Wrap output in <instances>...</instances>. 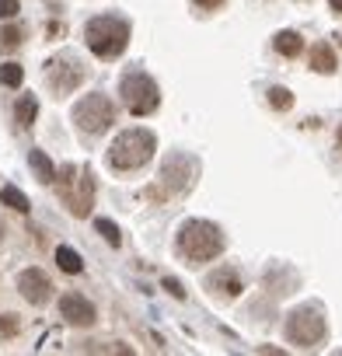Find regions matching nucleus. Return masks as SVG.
I'll return each instance as SVG.
<instances>
[{"label":"nucleus","instance_id":"f257e3e1","mask_svg":"<svg viewBox=\"0 0 342 356\" xmlns=\"http://www.w3.org/2000/svg\"><path fill=\"white\" fill-rule=\"evenodd\" d=\"M224 252V231L210 220H186L179 231V255L193 266L210 262Z\"/></svg>","mask_w":342,"mask_h":356},{"label":"nucleus","instance_id":"f03ea898","mask_svg":"<svg viewBox=\"0 0 342 356\" xmlns=\"http://www.w3.org/2000/svg\"><path fill=\"white\" fill-rule=\"evenodd\" d=\"M84 39H88V49L101 60H115L126 53L129 46V25L122 18H112V15H101V18H91L84 25Z\"/></svg>","mask_w":342,"mask_h":356},{"label":"nucleus","instance_id":"7ed1b4c3","mask_svg":"<svg viewBox=\"0 0 342 356\" xmlns=\"http://www.w3.org/2000/svg\"><path fill=\"white\" fill-rule=\"evenodd\" d=\"M154 147H157L154 133H147V129H126L108 147V168H115V171H136V168H143L154 157Z\"/></svg>","mask_w":342,"mask_h":356},{"label":"nucleus","instance_id":"20e7f679","mask_svg":"<svg viewBox=\"0 0 342 356\" xmlns=\"http://www.w3.org/2000/svg\"><path fill=\"white\" fill-rule=\"evenodd\" d=\"M56 182H60V196L70 207L74 217H88L95 207V182H91V171H81L74 164L56 171Z\"/></svg>","mask_w":342,"mask_h":356},{"label":"nucleus","instance_id":"39448f33","mask_svg":"<svg viewBox=\"0 0 342 356\" xmlns=\"http://www.w3.org/2000/svg\"><path fill=\"white\" fill-rule=\"evenodd\" d=\"M115 119V105L108 95H84L77 105H74V126L81 136H101Z\"/></svg>","mask_w":342,"mask_h":356},{"label":"nucleus","instance_id":"423d86ee","mask_svg":"<svg viewBox=\"0 0 342 356\" xmlns=\"http://www.w3.org/2000/svg\"><path fill=\"white\" fill-rule=\"evenodd\" d=\"M325 332H328V325H325V314L318 311V307H297L290 318H286V339L293 342V346H300V349H314V346H321L325 342Z\"/></svg>","mask_w":342,"mask_h":356},{"label":"nucleus","instance_id":"0eeeda50","mask_svg":"<svg viewBox=\"0 0 342 356\" xmlns=\"http://www.w3.org/2000/svg\"><path fill=\"white\" fill-rule=\"evenodd\" d=\"M119 98L126 102V108L133 112V115H150L157 105H161V91H157V84L147 77V74H126L122 77V84H119Z\"/></svg>","mask_w":342,"mask_h":356},{"label":"nucleus","instance_id":"6e6552de","mask_svg":"<svg viewBox=\"0 0 342 356\" xmlns=\"http://www.w3.org/2000/svg\"><path fill=\"white\" fill-rule=\"evenodd\" d=\"M46 81H49V88H53L56 95H70V91L81 88L84 67H81L74 56H56V60L46 63Z\"/></svg>","mask_w":342,"mask_h":356},{"label":"nucleus","instance_id":"1a4fd4ad","mask_svg":"<svg viewBox=\"0 0 342 356\" xmlns=\"http://www.w3.org/2000/svg\"><path fill=\"white\" fill-rule=\"evenodd\" d=\"M18 290H22V297H25L28 304H35V307H42V304L53 297V283H49V276H46L42 269H25V273H18Z\"/></svg>","mask_w":342,"mask_h":356},{"label":"nucleus","instance_id":"9d476101","mask_svg":"<svg viewBox=\"0 0 342 356\" xmlns=\"http://www.w3.org/2000/svg\"><path fill=\"white\" fill-rule=\"evenodd\" d=\"M60 318L74 328H84V325H95V304L81 293H63L60 297Z\"/></svg>","mask_w":342,"mask_h":356},{"label":"nucleus","instance_id":"9b49d317","mask_svg":"<svg viewBox=\"0 0 342 356\" xmlns=\"http://www.w3.org/2000/svg\"><path fill=\"white\" fill-rule=\"evenodd\" d=\"M193 175H196V164L189 157H171L164 168H161V186L171 189V196L182 193L189 182H193Z\"/></svg>","mask_w":342,"mask_h":356},{"label":"nucleus","instance_id":"f8f14e48","mask_svg":"<svg viewBox=\"0 0 342 356\" xmlns=\"http://www.w3.org/2000/svg\"><path fill=\"white\" fill-rule=\"evenodd\" d=\"M206 290H210L213 297H220V300H234V297H241L245 283H241L238 269H227V266H220V269H213V273L206 276Z\"/></svg>","mask_w":342,"mask_h":356},{"label":"nucleus","instance_id":"ddd939ff","mask_svg":"<svg viewBox=\"0 0 342 356\" xmlns=\"http://www.w3.org/2000/svg\"><path fill=\"white\" fill-rule=\"evenodd\" d=\"M335 49L328 46V42H318V46H311V70L314 74H335Z\"/></svg>","mask_w":342,"mask_h":356},{"label":"nucleus","instance_id":"4468645a","mask_svg":"<svg viewBox=\"0 0 342 356\" xmlns=\"http://www.w3.org/2000/svg\"><path fill=\"white\" fill-rule=\"evenodd\" d=\"M28 164H32V171L39 175L42 186H53V182H56V164H53L42 150H28Z\"/></svg>","mask_w":342,"mask_h":356},{"label":"nucleus","instance_id":"2eb2a0df","mask_svg":"<svg viewBox=\"0 0 342 356\" xmlns=\"http://www.w3.org/2000/svg\"><path fill=\"white\" fill-rule=\"evenodd\" d=\"M35 115H39V102H35L32 95H22L18 105H15V122H18V129H28V126L35 122Z\"/></svg>","mask_w":342,"mask_h":356},{"label":"nucleus","instance_id":"dca6fc26","mask_svg":"<svg viewBox=\"0 0 342 356\" xmlns=\"http://www.w3.org/2000/svg\"><path fill=\"white\" fill-rule=\"evenodd\" d=\"M272 46H276L279 56H300V53H304V39H300L297 32H279V35L272 39Z\"/></svg>","mask_w":342,"mask_h":356},{"label":"nucleus","instance_id":"f3484780","mask_svg":"<svg viewBox=\"0 0 342 356\" xmlns=\"http://www.w3.org/2000/svg\"><path fill=\"white\" fill-rule=\"evenodd\" d=\"M0 203H4V207H11L15 213H28V210H32L28 196H25L22 189H15V186H4V189H0Z\"/></svg>","mask_w":342,"mask_h":356},{"label":"nucleus","instance_id":"a211bd4d","mask_svg":"<svg viewBox=\"0 0 342 356\" xmlns=\"http://www.w3.org/2000/svg\"><path fill=\"white\" fill-rule=\"evenodd\" d=\"M56 266H60L63 273H70V276L84 273V259H81L74 248H56Z\"/></svg>","mask_w":342,"mask_h":356},{"label":"nucleus","instance_id":"6ab92c4d","mask_svg":"<svg viewBox=\"0 0 342 356\" xmlns=\"http://www.w3.org/2000/svg\"><path fill=\"white\" fill-rule=\"evenodd\" d=\"M22 81H25V70L18 63H4V67H0V84H4V88H22Z\"/></svg>","mask_w":342,"mask_h":356},{"label":"nucleus","instance_id":"aec40b11","mask_svg":"<svg viewBox=\"0 0 342 356\" xmlns=\"http://www.w3.org/2000/svg\"><path fill=\"white\" fill-rule=\"evenodd\" d=\"M269 105H272L276 112H286V108L293 105V95H290L286 88H269Z\"/></svg>","mask_w":342,"mask_h":356},{"label":"nucleus","instance_id":"412c9836","mask_svg":"<svg viewBox=\"0 0 342 356\" xmlns=\"http://www.w3.org/2000/svg\"><path fill=\"white\" fill-rule=\"evenodd\" d=\"M22 39H25V32L22 29H0V49H18L22 46Z\"/></svg>","mask_w":342,"mask_h":356},{"label":"nucleus","instance_id":"4be33fe9","mask_svg":"<svg viewBox=\"0 0 342 356\" xmlns=\"http://www.w3.org/2000/svg\"><path fill=\"white\" fill-rule=\"evenodd\" d=\"M95 227H98V234H101V238H105L108 245H115V248H119V241H122V234H119V227H115L112 220H98Z\"/></svg>","mask_w":342,"mask_h":356},{"label":"nucleus","instance_id":"5701e85b","mask_svg":"<svg viewBox=\"0 0 342 356\" xmlns=\"http://www.w3.org/2000/svg\"><path fill=\"white\" fill-rule=\"evenodd\" d=\"M18 332H22V325H18V314H0V335L15 339Z\"/></svg>","mask_w":342,"mask_h":356},{"label":"nucleus","instance_id":"b1692460","mask_svg":"<svg viewBox=\"0 0 342 356\" xmlns=\"http://www.w3.org/2000/svg\"><path fill=\"white\" fill-rule=\"evenodd\" d=\"M161 286H164V290H168L171 297H175V300H186V286H182L179 280H171V276H168V280H164Z\"/></svg>","mask_w":342,"mask_h":356},{"label":"nucleus","instance_id":"393cba45","mask_svg":"<svg viewBox=\"0 0 342 356\" xmlns=\"http://www.w3.org/2000/svg\"><path fill=\"white\" fill-rule=\"evenodd\" d=\"M18 11H22L18 0H0V18H15Z\"/></svg>","mask_w":342,"mask_h":356},{"label":"nucleus","instance_id":"a878e982","mask_svg":"<svg viewBox=\"0 0 342 356\" xmlns=\"http://www.w3.org/2000/svg\"><path fill=\"white\" fill-rule=\"evenodd\" d=\"M193 4H196L200 11H220V8H224V0H193Z\"/></svg>","mask_w":342,"mask_h":356},{"label":"nucleus","instance_id":"bb28decb","mask_svg":"<svg viewBox=\"0 0 342 356\" xmlns=\"http://www.w3.org/2000/svg\"><path fill=\"white\" fill-rule=\"evenodd\" d=\"M328 4H332V11H335V15H342V0H328Z\"/></svg>","mask_w":342,"mask_h":356},{"label":"nucleus","instance_id":"cd10ccee","mask_svg":"<svg viewBox=\"0 0 342 356\" xmlns=\"http://www.w3.org/2000/svg\"><path fill=\"white\" fill-rule=\"evenodd\" d=\"M4 234H8V231H4V220H0V245H4Z\"/></svg>","mask_w":342,"mask_h":356},{"label":"nucleus","instance_id":"c85d7f7f","mask_svg":"<svg viewBox=\"0 0 342 356\" xmlns=\"http://www.w3.org/2000/svg\"><path fill=\"white\" fill-rule=\"evenodd\" d=\"M335 143H339V147H342V126H339V133H335Z\"/></svg>","mask_w":342,"mask_h":356},{"label":"nucleus","instance_id":"c756f323","mask_svg":"<svg viewBox=\"0 0 342 356\" xmlns=\"http://www.w3.org/2000/svg\"><path fill=\"white\" fill-rule=\"evenodd\" d=\"M339 42H342V35H339Z\"/></svg>","mask_w":342,"mask_h":356}]
</instances>
